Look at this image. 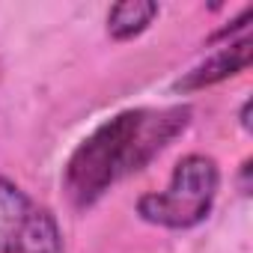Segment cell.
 I'll return each mask as SVG.
<instances>
[{"label": "cell", "mask_w": 253, "mask_h": 253, "mask_svg": "<svg viewBox=\"0 0 253 253\" xmlns=\"http://www.w3.org/2000/svg\"><path fill=\"white\" fill-rule=\"evenodd\" d=\"M253 60V39L244 36L241 42H232L226 48H220L214 57H209L206 63H200L197 69H191L185 78L176 81V89L179 92H191V89H203V86H211V84H220L238 72H244Z\"/></svg>", "instance_id": "cell-4"}, {"label": "cell", "mask_w": 253, "mask_h": 253, "mask_svg": "<svg viewBox=\"0 0 253 253\" xmlns=\"http://www.w3.org/2000/svg\"><path fill=\"white\" fill-rule=\"evenodd\" d=\"M155 15H158L155 0H122V3L110 6L107 12V33L119 42L134 39L152 24Z\"/></svg>", "instance_id": "cell-5"}, {"label": "cell", "mask_w": 253, "mask_h": 253, "mask_svg": "<svg viewBox=\"0 0 253 253\" xmlns=\"http://www.w3.org/2000/svg\"><path fill=\"white\" fill-rule=\"evenodd\" d=\"M250 164H253L250 158L241 164V194H250Z\"/></svg>", "instance_id": "cell-6"}, {"label": "cell", "mask_w": 253, "mask_h": 253, "mask_svg": "<svg viewBox=\"0 0 253 253\" xmlns=\"http://www.w3.org/2000/svg\"><path fill=\"white\" fill-rule=\"evenodd\" d=\"M250 101H244V107H241V125H244V128H250Z\"/></svg>", "instance_id": "cell-7"}, {"label": "cell", "mask_w": 253, "mask_h": 253, "mask_svg": "<svg viewBox=\"0 0 253 253\" xmlns=\"http://www.w3.org/2000/svg\"><path fill=\"white\" fill-rule=\"evenodd\" d=\"M217 185H220V173L209 155H185L176 164L167 191L140 197L137 214L155 226L191 229L211 211Z\"/></svg>", "instance_id": "cell-2"}, {"label": "cell", "mask_w": 253, "mask_h": 253, "mask_svg": "<svg viewBox=\"0 0 253 253\" xmlns=\"http://www.w3.org/2000/svg\"><path fill=\"white\" fill-rule=\"evenodd\" d=\"M0 253H63L57 217L0 176Z\"/></svg>", "instance_id": "cell-3"}, {"label": "cell", "mask_w": 253, "mask_h": 253, "mask_svg": "<svg viewBox=\"0 0 253 253\" xmlns=\"http://www.w3.org/2000/svg\"><path fill=\"white\" fill-rule=\"evenodd\" d=\"M191 107L176 104L164 110H122L98 125L72 152L63 173V191L72 206L86 209L98 203L113 182L143 170L176 134L185 131Z\"/></svg>", "instance_id": "cell-1"}]
</instances>
